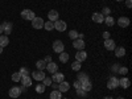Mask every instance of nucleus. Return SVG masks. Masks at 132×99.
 <instances>
[{"label":"nucleus","mask_w":132,"mask_h":99,"mask_svg":"<svg viewBox=\"0 0 132 99\" xmlns=\"http://www.w3.org/2000/svg\"><path fill=\"white\" fill-rule=\"evenodd\" d=\"M52 81H53V82H56V83H61L62 81H65V75H63L62 73H58V71H56V73H53Z\"/></svg>","instance_id":"nucleus-8"},{"label":"nucleus","mask_w":132,"mask_h":99,"mask_svg":"<svg viewBox=\"0 0 132 99\" xmlns=\"http://www.w3.org/2000/svg\"><path fill=\"white\" fill-rule=\"evenodd\" d=\"M21 95V89L20 87H12L9 90V96L11 98H19Z\"/></svg>","instance_id":"nucleus-12"},{"label":"nucleus","mask_w":132,"mask_h":99,"mask_svg":"<svg viewBox=\"0 0 132 99\" xmlns=\"http://www.w3.org/2000/svg\"><path fill=\"white\" fill-rule=\"evenodd\" d=\"M36 16H35V12L30 9H24L23 12H21V19H24V20H33Z\"/></svg>","instance_id":"nucleus-2"},{"label":"nucleus","mask_w":132,"mask_h":99,"mask_svg":"<svg viewBox=\"0 0 132 99\" xmlns=\"http://www.w3.org/2000/svg\"><path fill=\"white\" fill-rule=\"evenodd\" d=\"M50 74H53V73H56L57 70H58V65L56 63V62H49L48 65H46V68H45Z\"/></svg>","instance_id":"nucleus-13"},{"label":"nucleus","mask_w":132,"mask_h":99,"mask_svg":"<svg viewBox=\"0 0 132 99\" xmlns=\"http://www.w3.org/2000/svg\"><path fill=\"white\" fill-rule=\"evenodd\" d=\"M66 23L65 21H62V20H57V21H54V29H57V30H60V32H65L66 30Z\"/></svg>","instance_id":"nucleus-5"},{"label":"nucleus","mask_w":132,"mask_h":99,"mask_svg":"<svg viewBox=\"0 0 132 99\" xmlns=\"http://www.w3.org/2000/svg\"><path fill=\"white\" fill-rule=\"evenodd\" d=\"M118 73H120V74H127L128 73V69L127 68H119V70H118Z\"/></svg>","instance_id":"nucleus-35"},{"label":"nucleus","mask_w":132,"mask_h":99,"mask_svg":"<svg viewBox=\"0 0 132 99\" xmlns=\"http://www.w3.org/2000/svg\"><path fill=\"white\" fill-rule=\"evenodd\" d=\"M103 38H104V40L110 38V33H108V32H104V33H103Z\"/></svg>","instance_id":"nucleus-40"},{"label":"nucleus","mask_w":132,"mask_h":99,"mask_svg":"<svg viewBox=\"0 0 132 99\" xmlns=\"http://www.w3.org/2000/svg\"><path fill=\"white\" fill-rule=\"evenodd\" d=\"M9 44V40H8V36H0V46L4 48Z\"/></svg>","instance_id":"nucleus-25"},{"label":"nucleus","mask_w":132,"mask_h":99,"mask_svg":"<svg viewBox=\"0 0 132 99\" xmlns=\"http://www.w3.org/2000/svg\"><path fill=\"white\" fill-rule=\"evenodd\" d=\"M12 81H13V82H20V81H21V74H20L19 71H16V73L12 74Z\"/></svg>","instance_id":"nucleus-29"},{"label":"nucleus","mask_w":132,"mask_h":99,"mask_svg":"<svg viewBox=\"0 0 132 99\" xmlns=\"http://www.w3.org/2000/svg\"><path fill=\"white\" fill-rule=\"evenodd\" d=\"M42 82H44V85H45V86H50V85L53 83L52 78H46V77H45V78L42 79Z\"/></svg>","instance_id":"nucleus-34"},{"label":"nucleus","mask_w":132,"mask_h":99,"mask_svg":"<svg viewBox=\"0 0 132 99\" xmlns=\"http://www.w3.org/2000/svg\"><path fill=\"white\" fill-rule=\"evenodd\" d=\"M91 87H93V85H91V82H90V79H85L83 82H82V87L81 89L83 90V91H90L91 90Z\"/></svg>","instance_id":"nucleus-17"},{"label":"nucleus","mask_w":132,"mask_h":99,"mask_svg":"<svg viewBox=\"0 0 132 99\" xmlns=\"http://www.w3.org/2000/svg\"><path fill=\"white\" fill-rule=\"evenodd\" d=\"M86 58H87V53H86L85 50H78V52H77V54H75V60L78 61V62L82 63V61H85Z\"/></svg>","instance_id":"nucleus-10"},{"label":"nucleus","mask_w":132,"mask_h":99,"mask_svg":"<svg viewBox=\"0 0 132 99\" xmlns=\"http://www.w3.org/2000/svg\"><path fill=\"white\" fill-rule=\"evenodd\" d=\"M73 46L77 49V50H83L85 49V41L82 38H75L73 41Z\"/></svg>","instance_id":"nucleus-6"},{"label":"nucleus","mask_w":132,"mask_h":99,"mask_svg":"<svg viewBox=\"0 0 132 99\" xmlns=\"http://www.w3.org/2000/svg\"><path fill=\"white\" fill-rule=\"evenodd\" d=\"M108 13H110V8H104V9H103V13H102V15L104 16V15H108Z\"/></svg>","instance_id":"nucleus-39"},{"label":"nucleus","mask_w":132,"mask_h":99,"mask_svg":"<svg viewBox=\"0 0 132 99\" xmlns=\"http://www.w3.org/2000/svg\"><path fill=\"white\" fill-rule=\"evenodd\" d=\"M2 53H3V48H2V46H0V54H2Z\"/></svg>","instance_id":"nucleus-42"},{"label":"nucleus","mask_w":132,"mask_h":99,"mask_svg":"<svg viewBox=\"0 0 132 99\" xmlns=\"http://www.w3.org/2000/svg\"><path fill=\"white\" fill-rule=\"evenodd\" d=\"M63 99H66V98H63Z\"/></svg>","instance_id":"nucleus-47"},{"label":"nucleus","mask_w":132,"mask_h":99,"mask_svg":"<svg viewBox=\"0 0 132 99\" xmlns=\"http://www.w3.org/2000/svg\"><path fill=\"white\" fill-rule=\"evenodd\" d=\"M116 99H124V98H122V96H119V98H116Z\"/></svg>","instance_id":"nucleus-45"},{"label":"nucleus","mask_w":132,"mask_h":99,"mask_svg":"<svg viewBox=\"0 0 132 99\" xmlns=\"http://www.w3.org/2000/svg\"><path fill=\"white\" fill-rule=\"evenodd\" d=\"M32 27L35 29H41L44 28V20L41 17H35L32 20Z\"/></svg>","instance_id":"nucleus-4"},{"label":"nucleus","mask_w":132,"mask_h":99,"mask_svg":"<svg viewBox=\"0 0 132 99\" xmlns=\"http://www.w3.org/2000/svg\"><path fill=\"white\" fill-rule=\"evenodd\" d=\"M118 25L120 28H127L129 25V19L126 17V16H122V17H119L118 19Z\"/></svg>","instance_id":"nucleus-7"},{"label":"nucleus","mask_w":132,"mask_h":99,"mask_svg":"<svg viewBox=\"0 0 132 99\" xmlns=\"http://www.w3.org/2000/svg\"><path fill=\"white\" fill-rule=\"evenodd\" d=\"M60 61L62 62V63H66L69 61V54L66 53V52H62V53H60Z\"/></svg>","instance_id":"nucleus-24"},{"label":"nucleus","mask_w":132,"mask_h":99,"mask_svg":"<svg viewBox=\"0 0 132 99\" xmlns=\"http://www.w3.org/2000/svg\"><path fill=\"white\" fill-rule=\"evenodd\" d=\"M19 73L21 74V77H24V75H29V70H28L27 68H21Z\"/></svg>","instance_id":"nucleus-33"},{"label":"nucleus","mask_w":132,"mask_h":99,"mask_svg":"<svg viewBox=\"0 0 132 99\" xmlns=\"http://www.w3.org/2000/svg\"><path fill=\"white\" fill-rule=\"evenodd\" d=\"M93 21H94V23L101 24V23H103V21H104V16H103L102 13L95 12V13H93Z\"/></svg>","instance_id":"nucleus-14"},{"label":"nucleus","mask_w":132,"mask_h":99,"mask_svg":"<svg viewBox=\"0 0 132 99\" xmlns=\"http://www.w3.org/2000/svg\"><path fill=\"white\" fill-rule=\"evenodd\" d=\"M104 99H112V98H111V96H106Z\"/></svg>","instance_id":"nucleus-44"},{"label":"nucleus","mask_w":132,"mask_h":99,"mask_svg":"<svg viewBox=\"0 0 132 99\" xmlns=\"http://www.w3.org/2000/svg\"><path fill=\"white\" fill-rule=\"evenodd\" d=\"M44 61L49 63V62H52V57H49V56H48V57H45V60H44Z\"/></svg>","instance_id":"nucleus-41"},{"label":"nucleus","mask_w":132,"mask_h":99,"mask_svg":"<svg viewBox=\"0 0 132 99\" xmlns=\"http://www.w3.org/2000/svg\"><path fill=\"white\" fill-rule=\"evenodd\" d=\"M36 66H37V70H44L46 68V62L44 61V60H38L36 62Z\"/></svg>","instance_id":"nucleus-26"},{"label":"nucleus","mask_w":132,"mask_h":99,"mask_svg":"<svg viewBox=\"0 0 132 99\" xmlns=\"http://www.w3.org/2000/svg\"><path fill=\"white\" fill-rule=\"evenodd\" d=\"M61 96H62V93L60 90H54L50 93V99H61Z\"/></svg>","instance_id":"nucleus-22"},{"label":"nucleus","mask_w":132,"mask_h":99,"mask_svg":"<svg viewBox=\"0 0 132 99\" xmlns=\"http://www.w3.org/2000/svg\"><path fill=\"white\" fill-rule=\"evenodd\" d=\"M20 82H23L24 87H28L32 85V79H30V77L29 75H24V77H21V81Z\"/></svg>","instance_id":"nucleus-19"},{"label":"nucleus","mask_w":132,"mask_h":99,"mask_svg":"<svg viewBox=\"0 0 132 99\" xmlns=\"http://www.w3.org/2000/svg\"><path fill=\"white\" fill-rule=\"evenodd\" d=\"M104 23H106L107 27H112V25L115 24V20H114L112 16H106V17H104Z\"/></svg>","instance_id":"nucleus-23"},{"label":"nucleus","mask_w":132,"mask_h":99,"mask_svg":"<svg viewBox=\"0 0 132 99\" xmlns=\"http://www.w3.org/2000/svg\"><path fill=\"white\" fill-rule=\"evenodd\" d=\"M116 2H124V0H116Z\"/></svg>","instance_id":"nucleus-46"},{"label":"nucleus","mask_w":132,"mask_h":99,"mask_svg":"<svg viewBox=\"0 0 132 99\" xmlns=\"http://www.w3.org/2000/svg\"><path fill=\"white\" fill-rule=\"evenodd\" d=\"M48 19H49V21H53V23H54V21H57L58 20V12L56 9H52L50 12L48 13Z\"/></svg>","instance_id":"nucleus-16"},{"label":"nucleus","mask_w":132,"mask_h":99,"mask_svg":"<svg viewBox=\"0 0 132 99\" xmlns=\"http://www.w3.org/2000/svg\"><path fill=\"white\" fill-rule=\"evenodd\" d=\"M2 32H3V27H2V25H0V33H2Z\"/></svg>","instance_id":"nucleus-43"},{"label":"nucleus","mask_w":132,"mask_h":99,"mask_svg":"<svg viewBox=\"0 0 132 99\" xmlns=\"http://www.w3.org/2000/svg\"><path fill=\"white\" fill-rule=\"evenodd\" d=\"M70 89V85H69V82H65V81H62L61 83H58V90L61 91V93H66Z\"/></svg>","instance_id":"nucleus-15"},{"label":"nucleus","mask_w":132,"mask_h":99,"mask_svg":"<svg viewBox=\"0 0 132 99\" xmlns=\"http://www.w3.org/2000/svg\"><path fill=\"white\" fill-rule=\"evenodd\" d=\"M104 48H106L107 50H114V49L116 48V45H115V41H114V40H111V38H107V40H104Z\"/></svg>","instance_id":"nucleus-11"},{"label":"nucleus","mask_w":132,"mask_h":99,"mask_svg":"<svg viewBox=\"0 0 132 99\" xmlns=\"http://www.w3.org/2000/svg\"><path fill=\"white\" fill-rule=\"evenodd\" d=\"M114 50H115V56H116V57H119V58H120V57H123L124 54H126V49H124L123 46H119V48H115Z\"/></svg>","instance_id":"nucleus-20"},{"label":"nucleus","mask_w":132,"mask_h":99,"mask_svg":"<svg viewBox=\"0 0 132 99\" xmlns=\"http://www.w3.org/2000/svg\"><path fill=\"white\" fill-rule=\"evenodd\" d=\"M85 79H89V77H87L85 73H81V71H79V73H78V81H79V82H83Z\"/></svg>","instance_id":"nucleus-31"},{"label":"nucleus","mask_w":132,"mask_h":99,"mask_svg":"<svg viewBox=\"0 0 132 99\" xmlns=\"http://www.w3.org/2000/svg\"><path fill=\"white\" fill-rule=\"evenodd\" d=\"M69 36H70V38H71V40H75V38H78V32L73 29V30H70Z\"/></svg>","instance_id":"nucleus-32"},{"label":"nucleus","mask_w":132,"mask_h":99,"mask_svg":"<svg viewBox=\"0 0 132 99\" xmlns=\"http://www.w3.org/2000/svg\"><path fill=\"white\" fill-rule=\"evenodd\" d=\"M74 87H75V89H81V87H82V82H79L78 79H77L74 82Z\"/></svg>","instance_id":"nucleus-36"},{"label":"nucleus","mask_w":132,"mask_h":99,"mask_svg":"<svg viewBox=\"0 0 132 99\" xmlns=\"http://www.w3.org/2000/svg\"><path fill=\"white\" fill-rule=\"evenodd\" d=\"M44 28L46 30H52V29H54V23L53 21H46V23H44Z\"/></svg>","instance_id":"nucleus-27"},{"label":"nucleus","mask_w":132,"mask_h":99,"mask_svg":"<svg viewBox=\"0 0 132 99\" xmlns=\"http://www.w3.org/2000/svg\"><path fill=\"white\" fill-rule=\"evenodd\" d=\"M119 86H122L123 89H128L131 86V81L128 78H122V79H119Z\"/></svg>","instance_id":"nucleus-18"},{"label":"nucleus","mask_w":132,"mask_h":99,"mask_svg":"<svg viewBox=\"0 0 132 99\" xmlns=\"http://www.w3.org/2000/svg\"><path fill=\"white\" fill-rule=\"evenodd\" d=\"M126 7L127 8H132V0H126Z\"/></svg>","instance_id":"nucleus-38"},{"label":"nucleus","mask_w":132,"mask_h":99,"mask_svg":"<svg viewBox=\"0 0 132 99\" xmlns=\"http://www.w3.org/2000/svg\"><path fill=\"white\" fill-rule=\"evenodd\" d=\"M32 77H33V79H36L38 82H42V79L45 78V73H44L42 70H37V71H33Z\"/></svg>","instance_id":"nucleus-9"},{"label":"nucleus","mask_w":132,"mask_h":99,"mask_svg":"<svg viewBox=\"0 0 132 99\" xmlns=\"http://www.w3.org/2000/svg\"><path fill=\"white\" fill-rule=\"evenodd\" d=\"M71 69H73L74 71H79V70H81V62H78V61L73 62V63H71Z\"/></svg>","instance_id":"nucleus-28"},{"label":"nucleus","mask_w":132,"mask_h":99,"mask_svg":"<svg viewBox=\"0 0 132 99\" xmlns=\"http://www.w3.org/2000/svg\"><path fill=\"white\" fill-rule=\"evenodd\" d=\"M53 50L56 52V53H62L63 50H65V45H63V42L61 41V40H56L53 42Z\"/></svg>","instance_id":"nucleus-1"},{"label":"nucleus","mask_w":132,"mask_h":99,"mask_svg":"<svg viewBox=\"0 0 132 99\" xmlns=\"http://www.w3.org/2000/svg\"><path fill=\"white\" fill-rule=\"evenodd\" d=\"M2 27H3V32L7 33V36L12 32V24L11 23H4V24H2Z\"/></svg>","instance_id":"nucleus-21"},{"label":"nucleus","mask_w":132,"mask_h":99,"mask_svg":"<svg viewBox=\"0 0 132 99\" xmlns=\"http://www.w3.org/2000/svg\"><path fill=\"white\" fill-rule=\"evenodd\" d=\"M118 86H119V79L116 78V77H111V78L108 79V82H107V87L110 90H114V89H116Z\"/></svg>","instance_id":"nucleus-3"},{"label":"nucleus","mask_w":132,"mask_h":99,"mask_svg":"<svg viewBox=\"0 0 132 99\" xmlns=\"http://www.w3.org/2000/svg\"><path fill=\"white\" fill-rule=\"evenodd\" d=\"M77 94H78L79 96H85L86 95V91H83L82 89H77Z\"/></svg>","instance_id":"nucleus-37"},{"label":"nucleus","mask_w":132,"mask_h":99,"mask_svg":"<svg viewBox=\"0 0 132 99\" xmlns=\"http://www.w3.org/2000/svg\"><path fill=\"white\" fill-rule=\"evenodd\" d=\"M36 91H37V93H40V94H42L44 91H45V85H44V83L37 85V86H36Z\"/></svg>","instance_id":"nucleus-30"}]
</instances>
